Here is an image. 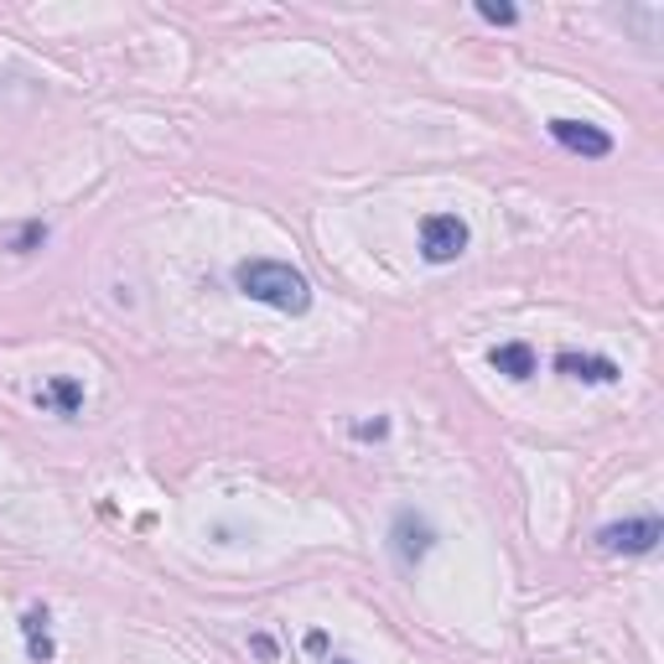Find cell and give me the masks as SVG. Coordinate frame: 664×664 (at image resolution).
Listing matches in <instances>:
<instances>
[{
  "mask_svg": "<svg viewBox=\"0 0 664 664\" xmlns=\"http://www.w3.org/2000/svg\"><path fill=\"white\" fill-rule=\"evenodd\" d=\"M664 540L660 519H623V525H603L597 529V546L607 556H649Z\"/></svg>",
  "mask_w": 664,
  "mask_h": 664,
  "instance_id": "3",
  "label": "cell"
},
{
  "mask_svg": "<svg viewBox=\"0 0 664 664\" xmlns=\"http://www.w3.org/2000/svg\"><path fill=\"white\" fill-rule=\"evenodd\" d=\"M550 136L561 140L566 151H576V157H607L613 151V136L586 125V119H550Z\"/></svg>",
  "mask_w": 664,
  "mask_h": 664,
  "instance_id": "5",
  "label": "cell"
},
{
  "mask_svg": "<svg viewBox=\"0 0 664 664\" xmlns=\"http://www.w3.org/2000/svg\"><path fill=\"white\" fill-rule=\"evenodd\" d=\"M385 431H390V421H364V426H358V436H385Z\"/></svg>",
  "mask_w": 664,
  "mask_h": 664,
  "instance_id": "12",
  "label": "cell"
},
{
  "mask_svg": "<svg viewBox=\"0 0 664 664\" xmlns=\"http://www.w3.org/2000/svg\"><path fill=\"white\" fill-rule=\"evenodd\" d=\"M468 224L457 214H431L426 224H421V254H426L431 265H451L457 254L468 250Z\"/></svg>",
  "mask_w": 664,
  "mask_h": 664,
  "instance_id": "2",
  "label": "cell"
},
{
  "mask_svg": "<svg viewBox=\"0 0 664 664\" xmlns=\"http://www.w3.org/2000/svg\"><path fill=\"white\" fill-rule=\"evenodd\" d=\"M493 369L508 374V379H529L535 374V353H529V343H504V348H493Z\"/></svg>",
  "mask_w": 664,
  "mask_h": 664,
  "instance_id": "8",
  "label": "cell"
},
{
  "mask_svg": "<svg viewBox=\"0 0 664 664\" xmlns=\"http://www.w3.org/2000/svg\"><path fill=\"white\" fill-rule=\"evenodd\" d=\"M47 400H53L62 415H79V405H83L79 379H53V385H47Z\"/></svg>",
  "mask_w": 664,
  "mask_h": 664,
  "instance_id": "10",
  "label": "cell"
},
{
  "mask_svg": "<svg viewBox=\"0 0 664 664\" xmlns=\"http://www.w3.org/2000/svg\"><path fill=\"white\" fill-rule=\"evenodd\" d=\"M234 286L250 296V301L275 307V312L301 317L307 307H312V281L296 271V265H281V260H239Z\"/></svg>",
  "mask_w": 664,
  "mask_h": 664,
  "instance_id": "1",
  "label": "cell"
},
{
  "mask_svg": "<svg viewBox=\"0 0 664 664\" xmlns=\"http://www.w3.org/2000/svg\"><path fill=\"white\" fill-rule=\"evenodd\" d=\"M47 244V224H0V250L32 254Z\"/></svg>",
  "mask_w": 664,
  "mask_h": 664,
  "instance_id": "7",
  "label": "cell"
},
{
  "mask_svg": "<svg viewBox=\"0 0 664 664\" xmlns=\"http://www.w3.org/2000/svg\"><path fill=\"white\" fill-rule=\"evenodd\" d=\"M556 369L566 379H582V385H613L618 379V364L613 358H597V353H561Z\"/></svg>",
  "mask_w": 664,
  "mask_h": 664,
  "instance_id": "6",
  "label": "cell"
},
{
  "mask_svg": "<svg viewBox=\"0 0 664 664\" xmlns=\"http://www.w3.org/2000/svg\"><path fill=\"white\" fill-rule=\"evenodd\" d=\"M431 546H436V529L421 519V514H394V556L405 561V566H415V561H426Z\"/></svg>",
  "mask_w": 664,
  "mask_h": 664,
  "instance_id": "4",
  "label": "cell"
},
{
  "mask_svg": "<svg viewBox=\"0 0 664 664\" xmlns=\"http://www.w3.org/2000/svg\"><path fill=\"white\" fill-rule=\"evenodd\" d=\"M21 628H26V649H32V660H37V664L53 660V639H47V613H42V607H32V613L21 618Z\"/></svg>",
  "mask_w": 664,
  "mask_h": 664,
  "instance_id": "9",
  "label": "cell"
},
{
  "mask_svg": "<svg viewBox=\"0 0 664 664\" xmlns=\"http://www.w3.org/2000/svg\"><path fill=\"white\" fill-rule=\"evenodd\" d=\"M332 664H353V660H332Z\"/></svg>",
  "mask_w": 664,
  "mask_h": 664,
  "instance_id": "13",
  "label": "cell"
},
{
  "mask_svg": "<svg viewBox=\"0 0 664 664\" xmlns=\"http://www.w3.org/2000/svg\"><path fill=\"white\" fill-rule=\"evenodd\" d=\"M478 16L493 21V26H514L519 11H514V5H499V0H478Z\"/></svg>",
  "mask_w": 664,
  "mask_h": 664,
  "instance_id": "11",
  "label": "cell"
}]
</instances>
